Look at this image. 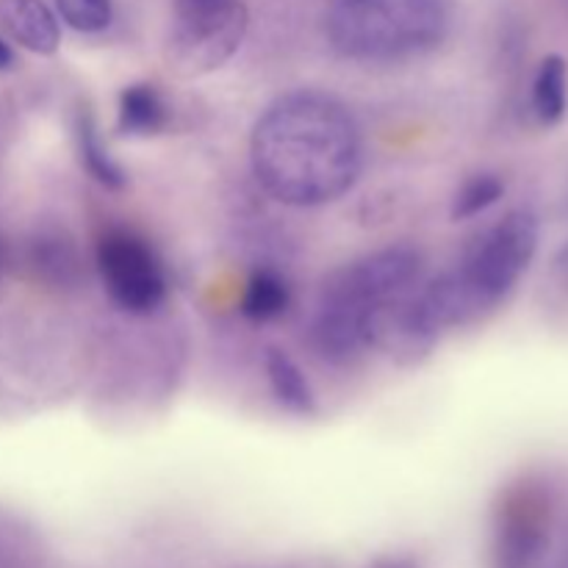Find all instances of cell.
Here are the masks:
<instances>
[{
	"mask_svg": "<svg viewBox=\"0 0 568 568\" xmlns=\"http://www.w3.org/2000/svg\"><path fill=\"white\" fill-rule=\"evenodd\" d=\"M250 159L261 186L283 205L314 209L347 194L361 175V131L325 92H288L255 122Z\"/></svg>",
	"mask_w": 568,
	"mask_h": 568,
	"instance_id": "6da1fadb",
	"label": "cell"
},
{
	"mask_svg": "<svg viewBox=\"0 0 568 568\" xmlns=\"http://www.w3.org/2000/svg\"><path fill=\"white\" fill-rule=\"evenodd\" d=\"M541 225L530 209H514L466 247L464 258L388 316L383 338L405 347H433L447 331L480 320L514 294L538 253Z\"/></svg>",
	"mask_w": 568,
	"mask_h": 568,
	"instance_id": "7a4b0ae2",
	"label": "cell"
},
{
	"mask_svg": "<svg viewBox=\"0 0 568 568\" xmlns=\"http://www.w3.org/2000/svg\"><path fill=\"white\" fill-rule=\"evenodd\" d=\"M425 258L410 244L375 250L325 281L316 305L311 344L333 366H347L381 338L383 320L422 277Z\"/></svg>",
	"mask_w": 568,
	"mask_h": 568,
	"instance_id": "3957f363",
	"label": "cell"
},
{
	"mask_svg": "<svg viewBox=\"0 0 568 568\" xmlns=\"http://www.w3.org/2000/svg\"><path fill=\"white\" fill-rule=\"evenodd\" d=\"M447 0H333L327 39L355 61H397L438 48L447 37Z\"/></svg>",
	"mask_w": 568,
	"mask_h": 568,
	"instance_id": "277c9868",
	"label": "cell"
},
{
	"mask_svg": "<svg viewBox=\"0 0 568 568\" xmlns=\"http://www.w3.org/2000/svg\"><path fill=\"white\" fill-rule=\"evenodd\" d=\"M244 33L247 9L242 0H175L166 61L181 75H203L242 48Z\"/></svg>",
	"mask_w": 568,
	"mask_h": 568,
	"instance_id": "5b68a950",
	"label": "cell"
},
{
	"mask_svg": "<svg viewBox=\"0 0 568 568\" xmlns=\"http://www.w3.org/2000/svg\"><path fill=\"white\" fill-rule=\"evenodd\" d=\"M98 270L109 297L128 314L148 316L166 300L159 255L128 227H109L98 239Z\"/></svg>",
	"mask_w": 568,
	"mask_h": 568,
	"instance_id": "8992f818",
	"label": "cell"
},
{
	"mask_svg": "<svg viewBox=\"0 0 568 568\" xmlns=\"http://www.w3.org/2000/svg\"><path fill=\"white\" fill-rule=\"evenodd\" d=\"M549 519L552 508L544 488L521 483L503 494L494 525L499 568H530L536 564L549 541Z\"/></svg>",
	"mask_w": 568,
	"mask_h": 568,
	"instance_id": "52a82bcc",
	"label": "cell"
},
{
	"mask_svg": "<svg viewBox=\"0 0 568 568\" xmlns=\"http://www.w3.org/2000/svg\"><path fill=\"white\" fill-rule=\"evenodd\" d=\"M0 22L17 44L50 55L61 44V28L44 0H0Z\"/></svg>",
	"mask_w": 568,
	"mask_h": 568,
	"instance_id": "ba28073f",
	"label": "cell"
},
{
	"mask_svg": "<svg viewBox=\"0 0 568 568\" xmlns=\"http://www.w3.org/2000/svg\"><path fill=\"white\" fill-rule=\"evenodd\" d=\"M264 369L272 397H275V403L281 405L286 414L300 416V419H308V416L316 414L314 388H311L305 372L300 369V364L286 353V349H266Z\"/></svg>",
	"mask_w": 568,
	"mask_h": 568,
	"instance_id": "9c48e42d",
	"label": "cell"
},
{
	"mask_svg": "<svg viewBox=\"0 0 568 568\" xmlns=\"http://www.w3.org/2000/svg\"><path fill=\"white\" fill-rule=\"evenodd\" d=\"M116 125L125 136H155L166 128V105L159 89L150 83H133L120 94Z\"/></svg>",
	"mask_w": 568,
	"mask_h": 568,
	"instance_id": "30bf717a",
	"label": "cell"
},
{
	"mask_svg": "<svg viewBox=\"0 0 568 568\" xmlns=\"http://www.w3.org/2000/svg\"><path fill=\"white\" fill-rule=\"evenodd\" d=\"M75 148L78 159H81V166L89 172V178L100 183V186L111 189V192H120L125 189L128 175L114 159H111L109 148L103 144L98 131V122L89 111H78L75 120Z\"/></svg>",
	"mask_w": 568,
	"mask_h": 568,
	"instance_id": "8fae6325",
	"label": "cell"
},
{
	"mask_svg": "<svg viewBox=\"0 0 568 568\" xmlns=\"http://www.w3.org/2000/svg\"><path fill=\"white\" fill-rule=\"evenodd\" d=\"M532 114L544 128L564 122L568 109V67L564 55H547L532 81Z\"/></svg>",
	"mask_w": 568,
	"mask_h": 568,
	"instance_id": "7c38bea8",
	"label": "cell"
},
{
	"mask_svg": "<svg viewBox=\"0 0 568 568\" xmlns=\"http://www.w3.org/2000/svg\"><path fill=\"white\" fill-rule=\"evenodd\" d=\"M292 305V292L286 281L272 270H258L250 275L242 294V314L253 322H272L283 316Z\"/></svg>",
	"mask_w": 568,
	"mask_h": 568,
	"instance_id": "4fadbf2b",
	"label": "cell"
},
{
	"mask_svg": "<svg viewBox=\"0 0 568 568\" xmlns=\"http://www.w3.org/2000/svg\"><path fill=\"white\" fill-rule=\"evenodd\" d=\"M505 194V181L494 172H480V175L469 178L464 186L455 192L453 209H449V216L453 222L475 220V216L486 214L491 205H497Z\"/></svg>",
	"mask_w": 568,
	"mask_h": 568,
	"instance_id": "5bb4252c",
	"label": "cell"
},
{
	"mask_svg": "<svg viewBox=\"0 0 568 568\" xmlns=\"http://www.w3.org/2000/svg\"><path fill=\"white\" fill-rule=\"evenodd\" d=\"M61 20L81 33H100L111 26V0H55Z\"/></svg>",
	"mask_w": 568,
	"mask_h": 568,
	"instance_id": "9a60e30c",
	"label": "cell"
},
{
	"mask_svg": "<svg viewBox=\"0 0 568 568\" xmlns=\"http://www.w3.org/2000/svg\"><path fill=\"white\" fill-rule=\"evenodd\" d=\"M37 270H42L44 275L53 277V281H70L72 272H75V255L72 247L61 239H42L37 244Z\"/></svg>",
	"mask_w": 568,
	"mask_h": 568,
	"instance_id": "2e32d148",
	"label": "cell"
},
{
	"mask_svg": "<svg viewBox=\"0 0 568 568\" xmlns=\"http://www.w3.org/2000/svg\"><path fill=\"white\" fill-rule=\"evenodd\" d=\"M552 275H555V281H558L560 286H564L568 292V244H566V247H560L558 255H555Z\"/></svg>",
	"mask_w": 568,
	"mask_h": 568,
	"instance_id": "e0dca14e",
	"label": "cell"
},
{
	"mask_svg": "<svg viewBox=\"0 0 568 568\" xmlns=\"http://www.w3.org/2000/svg\"><path fill=\"white\" fill-rule=\"evenodd\" d=\"M11 64H14V50H11L9 42L0 37V72L11 70Z\"/></svg>",
	"mask_w": 568,
	"mask_h": 568,
	"instance_id": "ac0fdd59",
	"label": "cell"
},
{
	"mask_svg": "<svg viewBox=\"0 0 568 568\" xmlns=\"http://www.w3.org/2000/svg\"><path fill=\"white\" fill-rule=\"evenodd\" d=\"M0 272H3V242H0Z\"/></svg>",
	"mask_w": 568,
	"mask_h": 568,
	"instance_id": "d6986e66",
	"label": "cell"
}]
</instances>
